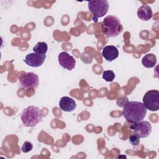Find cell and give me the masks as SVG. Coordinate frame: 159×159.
<instances>
[{"label":"cell","mask_w":159,"mask_h":159,"mask_svg":"<svg viewBox=\"0 0 159 159\" xmlns=\"http://www.w3.org/2000/svg\"><path fill=\"white\" fill-rule=\"evenodd\" d=\"M122 115L130 123H135L144 119L147 114V108L139 101H128L123 107Z\"/></svg>","instance_id":"6da1fadb"},{"label":"cell","mask_w":159,"mask_h":159,"mask_svg":"<svg viewBox=\"0 0 159 159\" xmlns=\"http://www.w3.org/2000/svg\"><path fill=\"white\" fill-rule=\"evenodd\" d=\"M42 112L40 108L35 106H30L23 110L20 119L24 126L33 127L42 121Z\"/></svg>","instance_id":"7a4b0ae2"},{"label":"cell","mask_w":159,"mask_h":159,"mask_svg":"<svg viewBox=\"0 0 159 159\" xmlns=\"http://www.w3.org/2000/svg\"><path fill=\"white\" fill-rule=\"evenodd\" d=\"M123 30L119 19L114 16H106L102 22V32L106 37H115Z\"/></svg>","instance_id":"3957f363"},{"label":"cell","mask_w":159,"mask_h":159,"mask_svg":"<svg viewBox=\"0 0 159 159\" xmlns=\"http://www.w3.org/2000/svg\"><path fill=\"white\" fill-rule=\"evenodd\" d=\"M89 11L93 14V20L97 22L99 18L103 17L108 11L109 3L106 0L90 1L88 3Z\"/></svg>","instance_id":"277c9868"},{"label":"cell","mask_w":159,"mask_h":159,"mask_svg":"<svg viewBox=\"0 0 159 159\" xmlns=\"http://www.w3.org/2000/svg\"><path fill=\"white\" fill-rule=\"evenodd\" d=\"M19 85L24 89H36L39 86V79L37 74L33 72L21 73L18 78Z\"/></svg>","instance_id":"5b68a950"},{"label":"cell","mask_w":159,"mask_h":159,"mask_svg":"<svg viewBox=\"0 0 159 159\" xmlns=\"http://www.w3.org/2000/svg\"><path fill=\"white\" fill-rule=\"evenodd\" d=\"M143 104L151 111H157L159 109V91L155 89L148 91L143 97Z\"/></svg>","instance_id":"8992f818"},{"label":"cell","mask_w":159,"mask_h":159,"mask_svg":"<svg viewBox=\"0 0 159 159\" xmlns=\"http://www.w3.org/2000/svg\"><path fill=\"white\" fill-rule=\"evenodd\" d=\"M130 129L140 138H145L150 135L152 132L151 124L148 121H140L132 123L130 125Z\"/></svg>","instance_id":"52a82bcc"},{"label":"cell","mask_w":159,"mask_h":159,"mask_svg":"<svg viewBox=\"0 0 159 159\" xmlns=\"http://www.w3.org/2000/svg\"><path fill=\"white\" fill-rule=\"evenodd\" d=\"M58 60L60 66L69 71L72 70L75 66L76 60L66 52H61L58 56Z\"/></svg>","instance_id":"ba28073f"},{"label":"cell","mask_w":159,"mask_h":159,"mask_svg":"<svg viewBox=\"0 0 159 159\" xmlns=\"http://www.w3.org/2000/svg\"><path fill=\"white\" fill-rule=\"evenodd\" d=\"M45 58V55H43L35 53H30L25 56L24 61L29 66L39 67L43 63Z\"/></svg>","instance_id":"9c48e42d"},{"label":"cell","mask_w":159,"mask_h":159,"mask_svg":"<svg viewBox=\"0 0 159 159\" xmlns=\"http://www.w3.org/2000/svg\"><path fill=\"white\" fill-rule=\"evenodd\" d=\"M102 55L106 61L111 62L118 57L119 51L114 45H107L103 48Z\"/></svg>","instance_id":"30bf717a"},{"label":"cell","mask_w":159,"mask_h":159,"mask_svg":"<svg viewBox=\"0 0 159 159\" xmlns=\"http://www.w3.org/2000/svg\"><path fill=\"white\" fill-rule=\"evenodd\" d=\"M59 107L65 112H71L76 107V104L73 98L63 96L60 99Z\"/></svg>","instance_id":"8fae6325"},{"label":"cell","mask_w":159,"mask_h":159,"mask_svg":"<svg viewBox=\"0 0 159 159\" xmlns=\"http://www.w3.org/2000/svg\"><path fill=\"white\" fill-rule=\"evenodd\" d=\"M137 14L140 20L147 21L152 17L153 12L150 6L148 5H142L139 7Z\"/></svg>","instance_id":"7c38bea8"},{"label":"cell","mask_w":159,"mask_h":159,"mask_svg":"<svg viewBox=\"0 0 159 159\" xmlns=\"http://www.w3.org/2000/svg\"><path fill=\"white\" fill-rule=\"evenodd\" d=\"M142 65L146 68H153L157 63V57L153 53L146 54L142 60Z\"/></svg>","instance_id":"4fadbf2b"},{"label":"cell","mask_w":159,"mask_h":159,"mask_svg":"<svg viewBox=\"0 0 159 159\" xmlns=\"http://www.w3.org/2000/svg\"><path fill=\"white\" fill-rule=\"evenodd\" d=\"M48 50V45L47 43L44 42H38L33 48V50L34 53L45 55Z\"/></svg>","instance_id":"5bb4252c"},{"label":"cell","mask_w":159,"mask_h":159,"mask_svg":"<svg viewBox=\"0 0 159 159\" xmlns=\"http://www.w3.org/2000/svg\"><path fill=\"white\" fill-rule=\"evenodd\" d=\"M116 77L114 72L112 70H106L102 73V78L107 82L112 81Z\"/></svg>","instance_id":"9a60e30c"},{"label":"cell","mask_w":159,"mask_h":159,"mask_svg":"<svg viewBox=\"0 0 159 159\" xmlns=\"http://www.w3.org/2000/svg\"><path fill=\"white\" fill-rule=\"evenodd\" d=\"M33 148V145L31 142L29 141H25L23 143L22 147H21V150L24 153H27L30 151H31Z\"/></svg>","instance_id":"2e32d148"},{"label":"cell","mask_w":159,"mask_h":159,"mask_svg":"<svg viewBox=\"0 0 159 159\" xmlns=\"http://www.w3.org/2000/svg\"><path fill=\"white\" fill-rule=\"evenodd\" d=\"M130 143L134 146H137L140 143V137L135 134H132L129 138Z\"/></svg>","instance_id":"e0dca14e"},{"label":"cell","mask_w":159,"mask_h":159,"mask_svg":"<svg viewBox=\"0 0 159 159\" xmlns=\"http://www.w3.org/2000/svg\"><path fill=\"white\" fill-rule=\"evenodd\" d=\"M129 101L127 97H120L117 99V104L118 106L124 107V105Z\"/></svg>","instance_id":"ac0fdd59"}]
</instances>
